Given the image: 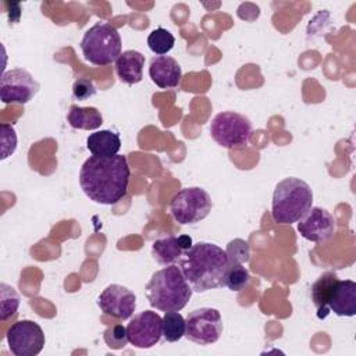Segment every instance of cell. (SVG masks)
<instances>
[{"label":"cell","instance_id":"5","mask_svg":"<svg viewBox=\"0 0 356 356\" xmlns=\"http://www.w3.org/2000/svg\"><path fill=\"white\" fill-rule=\"evenodd\" d=\"M83 58L97 67L108 65L121 56L120 32L108 22H96L82 36L79 43Z\"/></svg>","mask_w":356,"mask_h":356},{"label":"cell","instance_id":"6","mask_svg":"<svg viewBox=\"0 0 356 356\" xmlns=\"http://www.w3.org/2000/svg\"><path fill=\"white\" fill-rule=\"evenodd\" d=\"M210 195L199 186L184 188L177 192L168 204L172 218L181 225H191L204 220L211 211Z\"/></svg>","mask_w":356,"mask_h":356},{"label":"cell","instance_id":"7","mask_svg":"<svg viewBox=\"0 0 356 356\" xmlns=\"http://www.w3.org/2000/svg\"><path fill=\"white\" fill-rule=\"evenodd\" d=\"M210 135L222 147H242L250 140L252 122L236 111H221L210 122Z\"/></svg>","mask_w":356,"mask_h":356},{"label":"cell","instance_id":"2","mask_svg":"<svg viewBox=\"0 0 356 356\" xmlns=\"http://www.w3.org/2000/svg\"><path fill=\"white\" fill-rule=\"evenodd\" d=\"M231 266L232 261L227 252L210 242L193 243L178 260V267L196 292L222 286L225 273Z\"/></svg>","mask_w":356,"mask_h":356},{"label":"cell","instance_id":"8","mask_svg":"<svg viewBox=\"0 0 356 356\" xmlns=\"http://www.w3.org/2000/svg\"><path fill=\"white\" fill-rule=\"evenodd\" d=\"M186 321L185 337L199 345H211L220 339L222 332V318L214 307H200L192 310Z\"/></svg>","mask_w":356,"mask_h":356},{"label":"cell","instance_id":"15","mask_svg":"<svg viewBox=\"0 0 356 356\" xmlns=\"http://www.w3.org/2000/svg\"><path fill=\"white\" fill-rule=\"evenodd\" d=\"M149 76L156 86L161 89H172L179 85L182 70L174 57L156 56L150 60Z\"/></svg>","mask_w":356,"mask_h":356},{"label":"cell","instance_id":"9","mask_svg":"<svg viewBox=\"0 0 356 356\" xmlns=\"http://www.w3.org/2000/svg\"><path fill=\"white\" fill-rule=\"evenodd\" d=\"M6 339L8 349L15 356H36L46 342L42 327L32 320H19L11 324Z\"/></svg>","mask_w":356,"mask_h":356},{"label":"cell","instance_id":"13","mask_svg":"<svg viewBox=\"0 0 356 356\" xmlns=\"http://www.w3.org/2000/svg\"><path fill=\"white\" fill-rule=\"evenodd\" d=\"M335 231V221L330 211L323 207H310L298 221V232L314 243L327 242Z\"/></svg>","mask_w":356,"mask_h":356},{"label":"cell","instance_id":"1","mask_svg":"<svg viewBox=\"0 0 356 356\" xmlns=\"http://www.w3.org/2000/svg\"><path fill=\"white\" fill-rule=\"evenodd\" d=\"M131 170L127 156H90L79 171V185L83 193L99 204H115L128 192Z\"/></svg>","mask_w":356,"mask_h":356},{"label":"cell","instance_id":"24","mask_svg":"<svg viewBox=\"0 0 356 356\" xmlns=\"http://www.w3.org/2000/svg\"><path fill=\"white\" fill-rule=\"evenodd\" d=\"M0 318L1 321H6L8 317L17 313L19 306V296L11 285L3 282L0 285Z\"/></svg>","mask_w":356,"mask_h":356},{"label":"cell","instance_id":"19","mask_svg":"<svg viewBox=\"0 0 356 356\" xmlns=\"http://www.w3.org/2000/svg\"><path fill=\"white\" fill-rule=\"evenodd\" d=\"M337 280H338V277L335 273L327 271V273L321 274L313 282V285L310 288V296H312V300L317 310L316 314L320 320L325 318L330 314L328 300H330V296H331V292H332V288H334V284Z\"/></svg>","mask_w":356,"mask_h":356},{"label":"cell","instance_id":"12","mask_svg":"<svg viewBox=\"0 0 356 356\" xmlns=\"http://www.w3.org/2000/svg\"><path fill=\"white\" fill-rule=\"evenodd\" d=\"M96 303L106 316L127 320L136 309V295L124 285L110 284L97 296Z\"/></svg>","mask_w":356,"mask_h":356},{"label":"cell","instance_id":"16","mask_svg":"<svg viewBox=\"0 0 356 356\" xmlns=\"http://www.w3.org/2000/svg\"><path fill=\"white\" fill-rule=\"evenodd\" d=\"M328 310L339 317L356 314V282L352 280H337L328 300Z\"/></svg>","mask_w":356,"mask_h":356},{"label":"cell","instance_id":"10","mask_svg":"<svg viewBox=\"0 0 356 356\" xmlns=\"http://www.w3.org/2000/svg\"><path fill=\"white\" fill-rule=\"evenodd\" d=\"M39 89V82L25 68L6 71L0 79V97L4 104H26Z\"/></svg>","mask_w":356,"mask_h":356},{"label":"cell","instance_id":"21","mask_svg":"<svg viewBox=\"0 0 356 356\" xmlns=\"http://www.w3.org/2000/svg\"><path fill=\"white\" fill-rule=\"evenodd\" d=\"M186 321L178 312H165L163 316V338L167 342H177L185 337Z\"/></svg>","mask_w":356,"mask_h":356},{"label":"cell","instance_id":"14","mask_svg":"<svg viewBox=\"0 0 356 356\" xmlns=\"http://www.w3.org/2000/svg\"><path fill=\"white\" fill-rule=\"evenodd\" d=\"M192 245V238L188 235H164L153 242L152 256L159 264L165 267L175 264Z\"/></svg>","mask_w":356,"mask_h":356},{"label":"cell","instance_id":"26","mask_svg":"<svg viewBox=\"0 0 356 356\" xmlns=\"http://www.w3.org/2000/svg\"><path fill=\"white\" fill-rule=\"evenodd\" d=\"M225 252L232 263L245 264L250 260V248L245 239L235 238V239L229 241L225 248Z\"/></svg>","mask_w":356,"mask_h":356},{"label":"cell","instance_id":"3","mask_svg":"<svg viewBox=\"0 0 356 356\" xmlns=\"http://www.w3.org/2000/svg\"><path fill=\"white\" fill-rule=\"evenodd\" d=\"M192 286L177 264L157 270L145 286L152 307L160 312H179L192 298Z\"/></svg>","mask_w":356,"mask_h":356},{"label":"cell","instance_id":"18","mask_svg":"<svg viewBox=\"0 0 356 356\" xmlns=\"http://www.w3.org/2000/svg\"><path fill=\"white\" fill-rule=\"evenodd\" d=\"M86 147L92 156L111 157L118 154L121 149L120 134L111 129H100L89 134L86 138Z\"/></svg>","mask_w":356,"mask_h":356},{"label":"cell","instance_id":"17","mask_svg":"<svg viewBox=\"0 0 356 356\" xmlns=\"http://www.w3.org/2000/svg\"><path fill=\"white\" fill-rule=\"evenodd\" d=\"M145 56L138 50H125L115 60V74L121 82L134 85L142 81Z\"/></svg>","mask_w":356,"mask_h":356},{"label":"cell","instance_id":"25","mask_svg":"<svg viewBox=\"0 0 356 356\" xmlns=\"http://www.w3.org/2000/svg\"><path fill=\"white\" fill-rule=\"evenodd\" d=\"M103 339L110 349H114V350L124 349L127 346V343L129 342L128 334H127V327H124L122 324H114V325L106 328L103 332Z\"/></svg>","mask_w":356,"mask_h":356},{"label":"cell","instance_id":"28","mask_svg":"<svg viewBox=\"0 0 356 356\" xmlns=\"http://www.w3.org/2000/svg\"><path fill=\"white\" fill-rule=\"evenodd\" d=\"M97 92L95 83L88 78H79L72 83V96L76 100H86Z\"/></svg>","mask_w":356,"mask_h":356},{"label":"cell","instance_id":"23","mask_svg":"<svg viewBox=\"0 0 356 356\" xmlns=\"http://www.w3.org/2000/svg\"><path fill=\"white\" fill-rule=\"evenodd\" d=\"M249 282H250V274L248 268L243 267V264L232 263V266L225 273L222 286L228 288L229 291L239 292L245 289V286H248Z\"/></svg>","mask_w":356,"mask_h":356},{"label":"cell","instance_id":"22","mask_svg":"<svg viewBox=\"0 0 356 356\" xmlns=\"http://www.w3.org/2000/svg\"><path fill=\"white\" fill-rule=\"evenodd\" d=\"M174 44H175L174 35L161 26L153 29L147 36V46L157 56L167 54L168 51L172 50Z\"/></svg>","mask_w":356,"mask_h":356},{"label":"cell","instance_id":"4","mask_svg":"<svg viewBox=\"0 0 356 356\" xmlns=\"http://www.w3.org/2000/svg\"><path fill=\"white\" fill-rule=\"evenodd\" d=\"M313 191L300 178L288 177L280 181L273 192L271 216L274 222L291 225L298 222L312 207Z\"/></svg>","mask_w":356,"mask_h":356},{"label":"cell","instance_id":"27","mask_svg":"<svg viewBox=\"0 0 356 356\" xmlns=\"http://www.w3.org/2000/svg\"><path fill=\"white\" fill-rule=\"evenodd\" d=\"M17 132L11 124H1V160L11 156L17 149Z\"/></svg>","mask_w":356,"mask_h":356},{"label":"cell","instance_id":"20","mask_svg":"<svg viewBox=\"0 0 356 356\" xmlns=\"http://www.w3.org/2000/svg\"><path fill=\"white\" fill-rule=\"evenodd\" d=\"M67 121L75 129L93 131L100 128L103 124V115L96 107H79L76 104H71L67 114Z\"/></svg>","mask_w":356,"mask_h":356},{"label":"cell","instance_id":"11","mask_svg":"<svg viewBox=\"0 0 356 356\" xmlns=\"http://www.w3.org/2000/svg\"><path fill=\"white\" fill-rule=\"evenodd\" d=\"M127 334L132 346L150 349L157 345L163 337V317L153 310L140 312L127 324Z\"/></svg>","mask_w":356,"mask_h":356}]
</instances>
